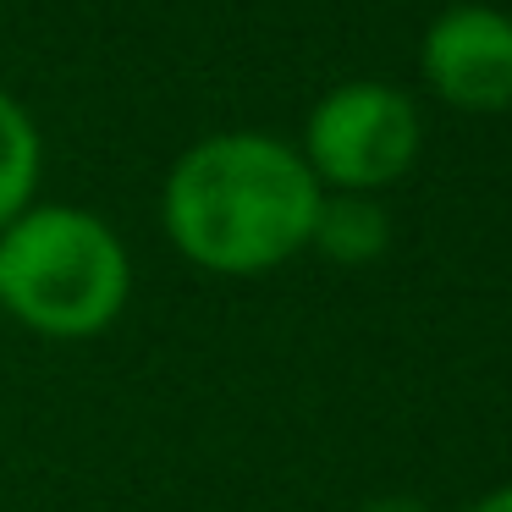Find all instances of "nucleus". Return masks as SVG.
Masks as SVG:
<instances>
[{"label":"nucleus","mask_w":512,"mask_h":512,"mask_svg":"<svg viewBox=\"0 0 512 512\" xmlns=\"http://www.w3.org/2000/svg\"><path fill=\"white\" fill-rule=\"evenodd\" d=\"M325 188L298 144L276 133H210L188 144L160 188V226L210 276H265L309 248Z\"/></svg>","instance_id":"obj_1"},{"label":"nucleus","mask_w":512,"mask_h":512,"mask_svg":"<svg viewBox=\"0 0 512 512\" xmlns=\"http://www.w3.org/2000/svg\"><path fill=\"white\" fill-rule=\"evenodd\" d=\"M133 298V254L105 215L83 204H28L0 226V309L50 342L111 331Z\"/></svg>","instance_id":"obj_2"},{"label":"nucleus","mask_w":512,"mask_h":512,"mask_svg":"<svg viewBox=\"0 0 512 512\" xmlns=\"http://www.w3.org/2000/svg\"><path fill=\"white\" fill-rule=\"evenodd\" d=\"M424 149V116L397 83L347 78L314 100L298 155L325 193H380L413 171Z\"/></svg>","instance_id":"obj_3"},{"label":"nucleus","mask_w":512,"mask_h":512,"mask_svg":"<svg viewBox=\"0 0 512 512\" xmlns=\"http://www.w3.org/2000/svg\"><path fill=\"white\" fill-rule=\"evenodd\" d=\"M419 72L452 111H512V17L496 6H446L419 39Z\"/></svg>","instance_id":"obj_4"},{"label":"nucleus","mask_w":512,"mask_h":512,"mask_svg":"<svg viewBox=\"0 0 512 512\" xmlns=\"http://www.w3.org/2000/svg\"><path fill=\"white\" fill-rule=\"evenodd\" d=\"M309 248L325 254L331 265H375L391 248V215L380 193H325Z\"/></svg>","instance_id":"obj_5"},{"label":"nucleus","mask_w":512,"mask_h":512,"mask_svg":"<svg viewBox=\"0 0 512 512\" xmlns=\"http://www.w3.org/2000/svg\"><path fill=\"white\" fill-rule=\"evenodd\" d=\"M39 177H45V138L28 105L12 89H0V226H12L34 204Z\"/></svg>","instance_id":"obj_6"},{"label":"nucleus","mask_w":512,"mask_h":512,"mask_svg":"<svg viewBox=\"0 0 512 512\" xmlns=\"http://www.w3.org/2000/svg\"><path fill=\"white\" fill-rule=\"evenodd\" d=\"M358 512H430L419 496H369Z\"/></svg>","instance_id":"obj_7"},{"label":"nucleus","mask_w":512,"mask_h":512,"mask_svg":"<svg viewBox=\"0 0 512 512\" xmlns=\"http://www.w3.org/2000/svg\"><path fill=\"white\" fill-rule=\"evenodd\" d=\"M463 512H512V485H496V490H485L479 501H468Z\"/></svg>","instance_id":"obj_8"}]
</instances>
